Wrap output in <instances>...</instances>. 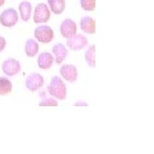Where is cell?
<instances>
[{
    "label": "cell",
    "mask_w": 154,
    "mask_h": 154,
    "mask_svg": "<svg viewBox=\"0 0 154 154\" xmlns=\"http://www.w3.org/2000/svg\"><path fill=\"white\" fill-rule=\"evenodd\" d=\"M48 92L58 100H63L66 98V86L59 76H53L47 86Z\"/></svg>",
    "instance_id": "1"
},
{
    "label": "cell",
    "mask_w": 154,
    "mask_h": 154,
    "mask_svg": "<svg viewBox=\"0 0 154 154\" xmlns=\"http://www.w3.org/2000/svg\"><path fill=\"white\" fill-rule=\"evenodd\" d=\"M19 21V16L16 9L9 8L5 9L0 15V23L5 27L11 28L14 26Z\"/></svg>",
    "instance_id": "2"
},
{
    "label": "cell",
    "mask_w": 154,
    "mask_h": 154,
    "mask_svg": "<svg viewBox=\"0 0 154 154\" xmlns=\"http://www.w3.org/2000/svg\"><path fill=\"white\" fill-rule=\"evenodd\" d=\"M35 37L38 42L49 43L54 38L53 30L48 26H41L35 29Z\"/></svg>",
    "instance_id": "3"
},
{
    "label": "cell",
    "mask_w": 154,
    "mask_h": 154,
    "mask_svg": "<svg viewBox=\"0 0 154 154\" xmlns=\"http://www.w3.org/2000/svg\"><path fill=\"white\" fill-rule=\"evenodd\" d=\"M50 19V12L45 3H39L35 6L33 20L35 23H47Z\"/></svg>",
    "instance_id": "4"
},
{
    "label": "cell",
    "mask_w": 154,
    "mask_h": 154,
    "mask_svg": "<svg viewBox=\"0 0 154 154\" xmlns=\"http://www.w3.org/2000/svg\"><path fill=\"white\" fill-rule=\"evenodd\" d=\"M67 46L72 50H80L84 49L88 45V39L86 36L82 34H75L73 36L70 37L66 41Z\"/></svg>",
    "instance_id": "5"
},
{
    "label": "cell",
    "mask_w": 154,
    "mask_h": 154,
    "mask_svg": "<svg viewBox=\"0 0 154 154\" xmlns=\"http://www.w3.org/2000/svg\"><path fill=\"white\" fill-rule=\"evenodd\" d=\"M44 84L43 77L39 73H32L26 79V86L31 92H35Z\"/></svg>",
    "instance_id": "6"
},
{
    "label": "cell",
    "mask_w": 154,
    "mask_h": 154,
    "mask_svg": "<svg viewBox=\"0 0 154 154\" xmlns=\"http://www.w3.org/2000/svg\"><path fill=\"white\" fill-rule=\"evenodd\" d=\"M3 72L8 76H14L21 70V65L14 59H8L2 63Z\"/></svg>",
    "instance_id": "7"
},
{
    "label": "cell",
    "mask_w": 154,
    "mask_h": 154,
    "mask_svg": "<svg viewBox=\"0 0 154 154\" xmlns=\"http://www.w3.org/2000/svg\"><path fill=\"white\" fill-rule=\"evenodd\" d=\"M60 72L63 79L69 82H75L77 80V72L76 67L72 64H66L62 66L60 69Z\"/></svg>",
    "instance_id": "8"
},
{
    "label": "cell",
    "mask_w": 154,
    "mask_h": 154,
    "mask_svg": "<svg viewBox=\"0 0 154 154\" xmlns=\"http://www.w3.org/2000/svg\"><path fill=\"white\" fill-rule=\"evenodd\" d=\"M76 24L72 19H65L60 26V32L63 37L66 38L75 35L76 34Z\"/></svg>",
    "instance_id": "9"
},
{
    "label": "cell",
    "mask_w": 154,
    "mask_h": 154,
    "mask_svg": "<svg viewBox=\"0 0 154 154\" xmlns=\"http://www.w3.org/2000/svg\"><path fill=\"white\" fill-rule=\"evenodd\" d=\"M80 28L86 33L95 34L96 21L89 16H84L80 20Z\"/></svg>",
    "instance_id": "10"
},
{
    "label": "cell",
    "mask_w": 154,
    "mask_h": 154,
    "mask_svg": "<svg viewBox=\"0 0 154 154\" xmlns=\"http://www.w3.org/2000/svg\"><path fill=\"white\" fill-rule=\"evenodd\" d=\"M53 53L56 56V62L57 64H61L65 61L68 56V50L62 43H57L53 47Z\"/></svg>",
    "instance_id": "11"
},
{
    "label": "cell",
    "mask_w": 154,
    "mask_h": 154,
    "mask_svg": "<svg viewBox=\"0 0 154 154\" xmlns=\"http://www.w3.org/2000/svg\"><path fill=\"white\" fill-rule=\"evenodd\" d=\"M54 58L49 53L45 52L41 53L38 58V67L42 69H48L53 65Z\"/></svg>",
    "instance_id": "12"
},
{
    "label": "cell",
    "mask_w": 154,
    "mask_h": 154,
    "mask_svg": "<svg viewBox=\"0 0 154 154\" xmlns=\"http://www.w3.org/2000/svg\"><path fill=\"white\" fill-rule=\"evenodd\" d=\"M19 12L22 19L24 22H28L31 17L32 5L28 1H23L19 4Z\"/></svg>",
    "instance_id": "13"
},
{
    "label": "cell",
    "mask_w": 154,
    "mask_h": 154,
    "mask_svg": "<svg viewBox=\"0 0 154 154\" xmlns=\"http://www.w3.org/2000/svg\"><path fill=\"white\" fill-rule=\"evenodd\" d=\"M52 12L56 15L61 14L66 9L65 0H48Z\"/></svg>",
    "instance_id": "14"
},
{
    "label": "cell",
    "mask_w": 154,
    "mask_h": 154,
    "mask_svg": "<svg viewBox=\"0 0 154 154\" xmlns=\"http://www.w3.org/2000/svg\"><path fill=\"white\" fill-rule=\"evenodd\" d=\"M25 50H26V53L27 56L34 57L38 52V43L33 39H31V38L28 39L26 42Z\"/></svg>",
    "instance_id": "15"
},
{
    "label": "cell",
    "mask_w": 154,
    "mask_h": 154,
    "mask_svg": "<svg viewBox=\"0 0 154 154\" xmlns=\"http://www.w3.org/2000/svg\"><path fill=\"white\" fill-rule=\"evenodd\" d=\"M85 60L88 65L92 68L96 67V46L93 45L89 47L85 53Z\"/></svg>",
    "instance_id": "16"
},
{
    "label": "cell",
    "mask_w": 154,
    "mask_h": 154,
    "mask_svg": "<svg viewBox=\"0 0 154 154\" xmlns=\"http://www.w3.org/2000/svg\"><path fill=\"white\" fill-rule=\"evenodd\" d=\"M12 82L6 77H0V96H5L12 91Z\"/></svg>",
    "instance_id": "17"
},
{
    "label": "cell",
    "mask_w": 154,
    "mask_h": 154,
    "mask_svg": "<svg viewBox=\"0 0 154 154\" xmlns=\"http://www.w3.org/2000/svg\"><path fill=\"white\" fill-rule=\"evenodd\" d=\"M80 5L86 11H94L96 9V0H80Z\"/></svg>",
    "instance_id": "18"
},
{
    "label": "cell",
    "mask_w": 154,
    "mask_h": 154,
    "mask_svg": "<svg viewBox=\"0 0 154 154\" xmlns=\"http://www.w3.org/2000/svg\"><path fill=\"white\" fill-rule=\"evenodd\" d=\"M40 106H57L58 103L56 100L52 98H48L42 100L39 103Z\"/></svg>",
    "instance_id": "19"
},
{
    "label": "cell",
    "mask_w": 154,
    "mask_h": 154,
    "mask_svg": "<svg viewBox=\"0 0 154 154\" xmlns=\"http://www.w3.org/2000/svg\"><path fill=\"white\" fill-rule=\"evenodd\" d=\"M5 45H6V41H5V39L3 37L0 36V53L4 50V49L5 47Z\"/></svg>",
    "instance_id": "20"
},
{
    "label": "cell",
    "mask_w": 154,
    "mask_h": 154,
    "mask_svg": "<svg viewBox=\"0 0 154 154\" xmlns=\"http://www.w3.org/2000/svg\"><path fill=\"white\" fill-rule=\"evenodd\" d=\"M75 106H88L89 105H88L87 103H86L85 102L79 101V102H77L75 104Z\"/></svg>",
    "instance_id": "21"
},
{
    "label": "cell",
    "mask_w": 154,
    "mask_h": 154,
    "mask_svg": "<svg viewBox=\"0 0 154 154\" xmlns=\"http://www.w3.org/2000/svg\"><path fill=\"white\" fill-rule=\"evenodd\" d=\"M4 3H5V0H0V7L4 5Z\"/></svg>",
    "instance_id": "22"
}]
</instances>
